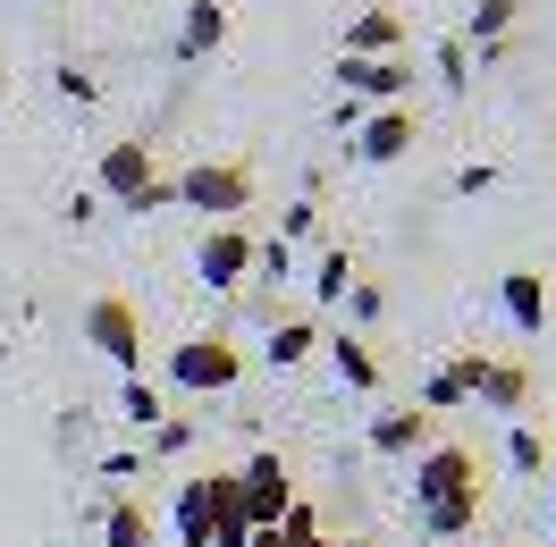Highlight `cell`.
Segmentation results:
<instances>
[{
	"label": "cell",
	"instance_id": "cell-1",
	"mask_svg": "<svg viewBox=\"0 0 556 547\" xmlns=\"http://www.w3.org/2000/svg\"><path fill=\"white\" fill-rule=\"evenodd\" d=\"M481 455L455 438H430L414 455V522L430 539H464V531H481Z\"/></svg>",
	"mask_w": 556,
	"mask_h": 547
},
{
	"label": "cell",
	"instance_id": "cell-2",
	"mask_svg": "<svg viewBox=\"0 0 556 547\" xmlns=\"http://www.w3.org/2000/svg\"><path fill=\"white\" fill-rule=\"evenodd\" d=\"M177 203L203 211L211 228H228L253 211V169L244 161H194V169H177Z\"/></svg>",
	"mask_w": 556,
	"mask_h": 547
},
{
	"label": "cell",
	"instance_id": "cell-3",
	"mask_svg": "<svg viewBox=\"0 0 556 547\" xmlns=\"http://www.w3.org/2000/svg\"><path fill=\"white\" fill-rule=\"evenodd\" d=\"M237 379H244V354L219 338V329H211V338L169 345V387H177V396H228Z\"/></svg>",
	"mask_w": 556,
	"mask_h": 547
},
{
	"label": "cell",
	"instance_id": "cell-4",
	"mask_svg": "<svg viewBox=\"0 0 556 547\" xmlns=\"http://www.w3.org/2000/svg\"><path fill=\"white\" fill-rule=\"evenodd\" d=\"M85 345L102 362H118V379H143V311L127 295H93L85 304Z\"/></svg>",
	"mask_w": 556,
	"mask_h": 547
},
{
	"label": "cell",
	"instance_id": "cell-5",
	"mask_svg": "<svg viewBox=\"0 0 556 547\" xmlns=\"http://www.w3.org/2000/svg\"><path fill=\"white\" fill-rule=\"evenodd\" d=\"M237 497H244V522H253V531H278V522H287V506H295V472H287L278 446H262V455H244V463H237Z\"/></svg>",
	"mask_w": 556,
	"mask_h": 547
},
{
	"label": "cell",
	"instance_id": "cell-6",
	"mask_svg": "<svg viewBox=\"0 0 556 547\" xmlns=\"http://www.w3.org/2000/svg\"><path fill=\"white\" fill-rule=\"evenodd\" d=\"M253 253H262V237H253L244 219H228V228H203V244H194V278H203L211 295H237L244 278H253Z\"/></svg>",
	"mask_w": 556,
	"mask_h": 547
},
{
	"label": "cell",
	"instance_id": "cell-7",
	"mask_svg": "<svg viewBox=\"0 0 556 547\" xmlns=\"http://www.w3.org/2000/svg\"><path fill=\"white\" fill-rule=\"evenodd\" d=\"M421 136L414 102H388V110H363V127L346 136V161H363V169H388V161H405Z\"/></svg>",
	"mask_w": 556,
	"mask_h": 547
},
{
	"label": "cell",
	"instance_id": "cell-8",
	"mask_svg": "<svg viewBox=\"0 0 556 547\" xmlns=\"http://www.w3.org/2000/svg\"><path fill=\"white\" fill-rule=\"evenodd\" d=\"M237 472H194L177 488V547H211V522L219 513H237Z\"/></svg>",
	"mask_w": 556,
	"mask_h": 547
},
{
	"label": "cell",
	"instance_id": "cell-9",
	"mask_svg": "<svg viewBox=\"0 0 556 547\" xmlns=\"http://www.w3.org/2000/svg\"><path fill=\"white\" fill-rule=\"evenodd\" d=\"M338 93H346V102H371V110L414 102V51H396V60H346V51H338Z\"/></svg>",
	"mask_w": 556,
	"mask_h": 547
},
{
	"label": "cell",
	"instance_id": "cell-10",
	"mask_svg": "<svg viewBox=\"0 0 556 547\" xmlns=\"http://www.w3.org/2000/svg\"><path fill=\"white\" fill-rule=\"evenodd\" d=\"M161 177V161H152V143L143 136H118V143H102V161H93V194H102L110 211L127 203V194H143Z\"/></svg>",
	"mask_w": 556,
	"mask_h": 547
},
{
	"label": "cell",
	"instance_id": "cell-11",
	"mask_svg": "<svg viewBox=\"0 0 556 547\" xmlns=\"http://www.w3.org/2000/svg\"><path fill=\"white\" fill-rule=\"evenodd\" d=\"M228 26H237V17H228V0H186V26H177V68H194V60H211V51H219V42H228Z\"/></svg>",
	"mask_w": 556,
	"mask_h": 547
},
{
	"label": "cell",
	"instance_id": "cell-12",
	"mask_svg": "<svg viewBox=\"0 0 556 547\" xmlns=\"http://www.w3.org/2000/svg\"><path fill=\"white\" fill-rule=\"evenodd\" d=\"M497 304L515 320V338H548V278L540 270H506L497 278Z\"/></svg>",
	"mask_w": 556,
	"mask_h": 547
},
{
	"label": "cell",
	"instance_id": "cell-13",
	"mask_svg": "<svg viewBox=\"0 0 556 547\" xmlns=\"http://www.w3.org/2000/svg\"><path fill=\"white\" fill-rule=\"evenodd\" d=\"M396 51H405V17H396L388 0H371L346 26V60H396Z\"/></svg>",
	"mask_w": 556,
	"mask_h": 547
},
{
	"label": "cell",
	"instance_id": "cell-14",
	"mask_svg": "<svg viewBox=\"0 0 556 547\" xmlns=\"http://www.w3.org/2000/svg\"><path fill=\"white\" fill-rule=\"evenodd\" d=\"M329 345V362H338V379H346L354 396H380V354H371V338H354V329H338V338H320Z\"/></svg>",
	"mask_w": 556,
	"mask_h": 547
},
{
	"label": "cell",
	"instance_id": "cell-15",
	"mask_svg": "<svg viewBox=\"0 0 556 547\" xmlns=\"http://www.w3.org/2000/svg\"><path fill=\"white\" fill-rule=\"evenodd\" d=\"M421 446H430V412L421 405L371 412V455H421Z\"/></svg>",
	"mask_w": 556,
	"mask_h": 547
},
{
	"label": "cell",
	"instance_id": "cell-16",
	"mask_svg": "<svg viewBox=\"0 0 556 547\" xmlns=\"http://www.w3.org/2000/svg\"><path fill=\"white\" fill-rule=\"evenodd\" d=\"M472 405H489V412H522V405H531V371L489 354V371H481V387H472Z\"/></svg>",
	"mask_w": 556,
	"mask_h": 547
},
{
	"label": "cell",
	"instance_id": "cell-17",
	"mask_svg": "<svg viewBox=\"0 0 556 547\" xmlns=\"http://www.w3.org/2000/svg\"><path fill=\"white\" fill-rule=\"evenodd\" d=\"M118 412H127L136 430H161V421H169V387H161V379H118Z\"/></svg>",
	"mask_w": 556,
	"mask_h": 547
},
{
	"label": "cell",
	"instance_id": "cell-18",
	"mask_svg": "<svg viewBox=\"0 0 556 547\" xmlns=\"http://www.w3.org/2000/svg\"><path fill=\"white\" fill-rule=\"evenodd\" d=\"M522 17V0H472V17H464V51H481V42H506Z\"/></svg>",
	"mask_w": 556,
	"mask_h": 547
},
{
	"label": "cell",
	"instance_id": "cell-19",
	"mask_svg": "<svg viewBox=\"0 0 556 547\" xmlns=\"http://www.w3.org/2000/svg\"><path fill=\"white\" fill-rule=\"evenodd\" d=\"M102 547H152V513L136 497H110L102 506Z\"/></svg>",
	"mask_w": 556,
	"mask_h": 547
},
{
	"label": "cell",
	"instance_id": "cell-20",
	"mask_svg": "<svg viewBox=\"0 0 556 547\" xmlns=\"http://www.w3.org/2000/svg\"><path fill=\"white\" fill-rule=\"evenodd\" d=\"M304 354H320V329L304 320V311H287V320L270 329V362H278V371H295Z\"/></svg>",
	"mask_w": 556,
	"mask_h": 547
},
{
	"label": "cell",
	"instance_id": "cell-21",
	"mask_svg": "<svg viewBox=\"0 0 556 547\" xmlns=\"http://www.w3.org/2000/svg\"><path fill=\"white\" fill-rule=\"evenodd\" d=\"M354 278H363V270H354V253H346V244H329V253L313 262V304H346Z\"/></svg>",
	"mask_w": 556,
	"mask_h": 547
},
{
	"label": "cell",
	"instance_id": "cell-22",
	"mask_svg": "<svg viewBox=\"0 0 556 547\" xmlns=\"http://www.w3.org/2000/svg\"><path fill=\"white\" fill-rule=\"evenodd\" d=\"M414 405L430 412V421H439V412H464V405H472V396H464V379H455L447 362H439V371L421 379V396H414Z\"/></svg>",
	"mask_w": 556,
	"mask_h": 547
},
{
	"label": "cell",
	"instance_id": "cell-23",
	"mask_svg": "<svg viewBox=\"0 0 556 547\" xmlns=\"http://www.w3.org/2000/svg\"><path fill=\"white\" fill-rule=\"evenodd\" d=\"M506 463H515L522 480H540V472H548V438H540V430H522V421H515V430H506Z\"/></svg>",
	"mask_w": 556,
	"mask_h": 547
},
{
	"label": "cell",
	"instance_id": "cell-24",
	"mask_svg": "<svg viewBox=\"0 0 556 547\" xmlns=\"http://www.w3.org/2000/svg\"><path fill=\"white\" fill-rule=\"evenodd\" d=\"M430 76H439L447 93H464V85H472V51H464V35H447L439 51H430Z\"/></svg>",
	"mask_w": 556,
	"mask_h": 547
},
{
	"label": "cell",
	"instance_id": "cell-25",
	"mask_svg": "<svg viewBox=\"0 0 556 547\" xmlns=\"http://www.w3.org/2000/svg\"><path fill=\"white\" fill-rule=\"evenodd\" d=\"M388 311V295H380V278H354L346 287V320H354V338H363V329H371V320H380Z\"/></svg>",
	"mask_w": 556,
	"mask_h": 547
},
{
	"label": "cell",
	"instance_id": "cell-26",
	"mask_svg": "<svg viewBox=\"0 0 556 547\" xmlns=\"http://www.w3.org/2000/svg\"><path fill=\"white\" fill-rule=\"evenodd\" d=\"M320 228V194H295V203L278 211V244H304Z\"/></svg>",
	"mask_w": 556,
	"mask_h": 547
},
{
	"label": "cell",
	"instance_id": "cell-27",
	"mask_svg": "<svg viewBox=\"0 0 556 547\" xmlns=\"http://www.w3.org/2000/svg\"><path fill=\"white\" fill-rule=\"evenodd\" d=\"M51 85H60V102H93V93H102V76L76 68V60H60V68H51Z\"/></svg>",
	"mask_w": 556,
	"mask_h": 547
},
{
	"label": "cell",
	"instance_id": "cell-28",
	"mask_svg": "<svg viewBox=\"0 0 556 547\" xmlns=\"http://www.w3.org/2000/svg\"><path fill=\"white\" fill-rule=\"evenodd\" d=\"M253 278H295V244L262 237V253H253Z\"/></svg>",
	"mask_w": 556,
	"mask_h": 547
},
{
	"label": "cell",
	"instance_id": "cell-29",
	"mask_svg": "<svg viewBox=\"0 0 556 547\" xmlns=\"http://www.w3.org/2000/svg\"><path fill=\"white\" fill-rule=\"evenodd\" d=\"M169 203H177V177L161 169V177H152V186H143V194H127V203H118V211H136V219H143V211H169Z\"/></svg>",
	"mask_w": 556,
	"mask_h": 547
},
{
	"label": "cell",
	"instance_id": "cell-30",
	"mask_svg": "<svg viewBox=\"0 0 556 547\" xmlns=\"http://www.w3.org/2000/svg\"><path fill=\"white\" fill-rule=\"evenodd\" d=\"M102 194H93V186H76V194H68V211H60V219H68V228H93V219H102Z\"/></svg>",
	"mask_w": 556,
	"mask_h": 547
},
{
	"label": "cell",
	"instance_id": "cell-31",
	"mask_svg": "<svg viewBox=\"0 0 556 547\" xmlns=\"http://www.w3.org/2000/svg\"><path fill=\"white\" fill-rule=\"evenodd\" d=\"M186 446H194V421H161V430H152V455H186Z\"/></svg>",
	"mask_w": 556,
	"mask_h": 547
},
{
	"label": "cell",
	"instance_id": "cell-32",
	"mask_svg": "<svg viewBox=\"0 0 556 547\" xmlns=\"http://www.w3.org/2000/svg\"><path fill=\"white\" fill-rule=\"evenodd\" d=\"M447 186H455V194H489V186H497V169H489V161H464Z\"/></svg>",
	"mask_w": 556,
	"mask_h": 547
},
{
	"label": "cell",
	"instance_id": "cell-33",
	"mask_svg": "<svg viewBox=\"0 0 556 547\" xmlns=\"http://www.w3.org/2000/svg\"><path fill=\"white\" fill-rule=\"evenodd\" d=\"M447 371H455V379H464V396H472V387H481V371H489V354H481V345H464V354H455Z\"/></svg>",
	"mask_w": 556,
	"mask_h": 547
},
{
	"label": "cell",
	"instance_id": "cell-34",
	"mask_svg": "<svg viewBox=\"0 0 556 547\" xmlns=\"http://www.w3.org/2000/svg\"><path fill=\"white\" fill-rule=\"evenodd\" d=\"M329 547H371V539H329Z\"/></svg>",
	"mask_w": 556,
	"mask_h": 547
},
{
	"label": "cell",
	"instance_id": "cell-35",
	"mask_svg": "<svg viewBox=\"0 0 556 547\" xmlns=\"http://www.w3.org/2000/svg\"><path fill=\"white\" fill-rule=\"evenodd\" d=\"M0 93H9V68H0Z\"/></svg>",
	"mask_w": 556,
	"mask_h": 547
},
{
	"label": "cell",
	"instance_id": "cell-36",
	"mask_svg": "<svg viewBox=\"0 0 556 547\" xmlns=\"http://www.w3.org/2000/svg\"><path fill=\"white\" fill-rule=\"evenodd\" d=\"M548 522H556V497H548Z\"/></svg>",
	"mask_w": 556,
	"mask_h": 547
}]
</instances>
